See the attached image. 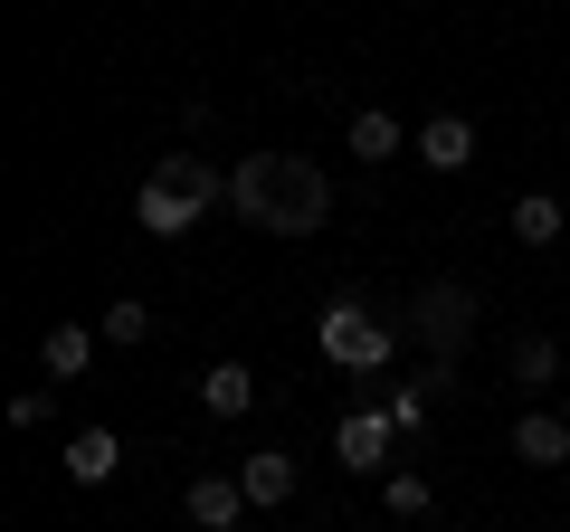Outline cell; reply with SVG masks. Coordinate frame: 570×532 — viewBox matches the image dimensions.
<instances>
[{"label":"cell","instance_id":"14","mask_svg":"<svg viewBox=\"0 0 570 532\" xmlns=\"http://www.w3.org/2000/svg\"><path fill=\"white\" fill-rule=\"evenodd\" d=\"M96 343H105V333H86V324H48V343H39L48 381H77V371L96 362Z\"/></svg>","mask_w":570,"mask_h":532},{"label":"cell","instance_id":"9","mask_svg":"<svg viewBox=\"0 0 570 532\" xmlns=\"http://www.w3.org/2000/svg\"><path fill=\"white\" fill-rule=\"evenodd\" d=\"M419 162H428V171H466V162H475V124H466V115H428V124H419Z\"/></svg>","mask_w":570,"mask_h":532},{"label":"cell","instance_id":"18","mask_svg":"<svg viewBox=\"0 0 570 532\" xmlns=\"http://www.w3.org/2000/svg\"><path fill=\"white\" fill-rule=\"evenodd\" d=\"M96 333H105V343H124V352H134L142 333H153V305H142V295H124V305H105V324H96Z\"/></svg>","mask_w":570,"mask_h":532},{"label":"cell","instance_id":"3","mask_svg":"<svg viewBox=\"0 0 570 532\" xmlns=\"http://www.w3.org/2000/svg\"><path fill=\"white\" fill-rule=\"evenodd\" d=\"M400 333H409V343H428L438 362H456V352H466V333H475V286H456V276L419 286V295L400 305Z\"/></svg>","mask_w":570,"mask_h":532},{"label":"cell","instance_id":"16","mask_svg":"<svg viewBox=\"0 0 570 532\" xmlns=\"http://www.w3.org/2000/svg\"><path fill=\"white\" fill-rule=\"evenodd\" d=\"M513 238L551 247V238H561V200H551V190H523V200H513Z\"/></svg>","mask_w":570,"mask_h":532},{"label":"cell","instance_id":"7","mask_svg":"<svg viewBox=\"0 0 570 532\" xmlns=\"http://www.w3.org/2000/svg\"><path fill=\"white\" fill-rule=\"evenodd\" d=\"M238 485H247V504H257V513L295 504V456H285V447H247L238 456Z\"/></svg>","mask_w":570,"mask_h":532},{"label":"cell","instance_id":"19","mask_svg":"<svg viewBox=\"0 0 570 532\" xmlns=\"http://www.w3.org/2000/svg\"><path fill=\"white\" fill-rule=\"evenodd\" d=\"M48 410H58L48 390H20V400H10V428H48Z\"/></svg>","mask_w":570,"mask_h":532},{"label":"cell","instance_id":"15","mask_svg":"<svg viewBox=\"0 0 570 532\" xmlns=\"http://www.w3.org/2000/svg\"><path fill=\"white\" fill-rule=\"evenodd\" d=\"M352 152H362V162H390V152H400V115H390V105H362V115H352Z\"/></svg>","mask_w":570,"mask_h":532},{"label":"cell","instance_id":"17","mask_svg":"<svg viewBox=\"0 0 570 532\" xmlns=\"http://www.w3.org/2000/svg\"><path fill=\"white\" fill-rule=\"evenodd\" d=\"M551 371H561V343L551 333H523L513 343V390H551Z\"/></svg>","mask_w":570,"mask_h":532},{"label":"cell","instance_id":"11","mask_svg":"<svg viewBox=\"0 0 570 532\" xmlns=\"http://www.w3.org/2000/svg\"><path fill=\"white\" fill-rule=\"evenodd\" d=\"M134 219L153 228V238H190V228H200V209H190L181 190H163V181H142V190H134Z\"/></svg>","mask_w":570,"mask_h":532},{"label":"cell","instance_id":"2","mask_svg":"<svg viewBox=\"0 0 570 532\" xmlns=\"http://www.w3.org/2000/svg\"><path fill=\"white\" fill-rule=\"evenodd\" d=\"M314 343H324L333 371H362V381H381V362L400 352V324H390V314H371L362 295H333L324 324H314Z\"/></svg>","mask_w":570,"mask_h":532},{"label":"cell","instance_id":"13","mask_svg":"<svg viewBox=\"0 0 570 532\" xmlns=\"http://www.w3.org/2000/svg\"><path fill=\"white\" fill-rule=\"evenodd\" d=\"M381 513L390 523H428V513H438V485H428L419 466H390L381 475Z\"/></svg>","mask_w":570,"mask_h":532},{"label":"cell","instance_id":"5","mask_svg":"<svg viewBox=\"0 0 570 532\" xmlns=\"http://www.w3.org/2000/svg\"><path fill=\"white\" fill-rule=\"evenodd\" d=\"M181 504H190V523H200V532H238L247 513H257V504H247V485H238V466L190 475V494H181Z\"/></svg>","mask_w":570,"mask_h":532},{"label":"cell","instance_id":"8","mask_svg":"<svg viewBox=\"0 0 570 532\" xmlns=\"http://www.w3.org/2000/svg\"><path fill=\"white\" fill-rule=\"evenodd\" d=\"M513 456H523V466H570V418L561 410H523L513 418Z\"/></svg>","mask_w":570,"mask_h":532},{"label":"cell","instance_id":"1","mask_svg":"<svg viewBox=\"0 0 570 532\" xmlns=\"http://www.w3.org/2000/svg\"><path fill=\"white\" fill-rule=\"evenodd\" d=\"M228 209H238L247 228H266V238H314L324 209H333V181L305 162V152H238Z\"/></svg>","mask_w":570,"mask_h":532},{"label":"cell","instance_id":"10","mask_svg":"<svg viewBox=\"0 0 570 532\" xmlns=\"http://www.w3.org/2000/svg\"><path fill=\"white\" fill-rule=\"evenodd\" d=\"M200 410L209 418H247V410H257V371H247V362H209L200 371Z\"/></svg>","mask_w":570,"mask_h":532},{"label":"cell","instance_id":"6","mask_svg":"<svg viewBox=\"0 0 570 532\" xmlns=\"http://www.w3.org/2000/svg\"><path fill=\"white\" fill-rule=\"evenodd\" d=\"M153 181L181 190L200 219H209V209H228V171H209V152H163V162H153Z\"/></svg>","mask_w":570,"mask_h":532},{"label":"cell","instance_id":"20","mask_svg":"<svg viewBox=\"0 0 570 532\" xmlns=\"http://www.w3.org/2000/svg\"><path fill=\"white\" fill-rule=\"evenodd\" d=\"M561 418H570V390H561Z\"/></svg>","mask_w":570,"mask_h":532},{"label":"cell","instance_id":"12","mask_svg":"<svg viewBox=\"0 0 570 532\" xmlns=\"http://www.w3.org/2000/svg\"><path fill=\"white\" fill-rule=\"evenodd\" d=\"M115 466H124V437L115 428H77V437H67V475H77V485H105Z\"/></svg>","mask_w":570,"mask_h":532},{"label":"cell","instance_id":"21","mask_svg":"<svg viewBox=\"0 0 570 532\" xmlns=\"http://www.w3.org/2000/svg\"><path fill=\"white\" fill-rule=\"evenodd\" d=\"M561 485H570V466H561Z\"/></svg>","mask_w":570,"mask_h":532},{"label":"cell","instance_id":"4","mask_svg":"<svg viewBox=\"0 0 570 532\" xmlns=\"http://www.w3.org/2000/svg\"><path fill=\"white\" fill-rule=\"evenodd\" d=\"M390 437H400V418L371 400V410H352L343 428H333V456H343L352 475H390Z\"/></svg>","mask_w":570,"mask_h":532}]
</instances>
